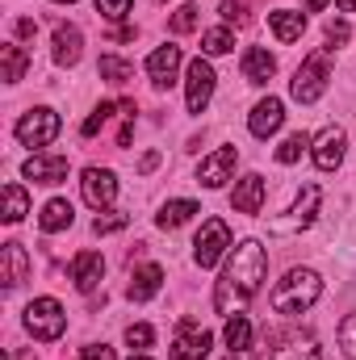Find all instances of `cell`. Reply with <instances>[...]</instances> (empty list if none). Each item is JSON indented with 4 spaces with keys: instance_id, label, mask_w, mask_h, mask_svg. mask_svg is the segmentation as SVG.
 <instances>
[{
    "instance_id": "2",
    "label": "cell",
    "mask_w": 356,
    "mask_h": 360,
    "mask_svg": "<svg viewBox=\"0 0 356 360\" xmlns=\"http://www.w3.org/2000/svg\"><path fill=\"white\" fill-rule=\"evenodd\" d=\"M319 293H323V281H319V272L314 269H289L281 281H276V289H272V310L276 314H285V319H293V314H306L314 302H319Z\"/></svg>"
},
{
    "instance_id": "14",
    "label": "cell",
    "mask_w": 356,
    "mask_h": 360,
    "mask_svg": "<svg viewBox=\"0 0 356 360\" xmlns=\"http://www.w3.org/2000/svg\"><path fill=\"white\" fill-rule=\"evenodd\" d=\"M310 147H314V168L319 172H336L340 160H344V130L340 126H327Z\"/></svg>"
},
{
    "instance_id": "11",
    "label": "cell",
    "mask_w": 356,
    "mask_h": 360,
    "mask_svg": "<svg viewBox=\"0 0 356 360\" xmlns=\"http://www.w3.org/2000/svg\"><path fill=\"white\" fill-rule=\"evenodd\" d=\"M235 164H239V147H218L214 155H205L201 164H197V184H205V188H222L231 172H235Z\"/></svg>"
},
{
    "instance_id": "12",
    "label": "cell",
    "mask_w": 356,
    "mask_h": 360,
    "mask_svg": "<svg viewBox=\"0 0 356 360\" xmlns=\"http://www.w3.org/2000/svg\"><path fill=\"white\" fill-rule=\"evenodd\" d=\"M180 63H184V55H180V46H155L151 55H147V76H151V84L155 89H172L177 84V72Z\"/></svg>"
},
{
    "instance_id": "34",
    "label": "cell",
    "mask_w": 356,
    "mask_h": 360,
    "mask_svg": "<svg viewBox=\"0 0 356 360\" xmlns=\"http://www.w3.org/2000/svg\"><path fill=\"white\" fill-rule=\"evenodd\" d=\"M189 30H197V4H180L172 13V34H189Z\"/></svg>"
},
{
    "instance_id": "39",
    "label": "cell",
    "mask_w": 356,
    "mask_h": 360,
    "mask_svg": "<svg viewBox=\"0 0 356 360\" xmlns=\"http://www.w3.org/2000/svg\"><path fill=\"white\" fill-rule=\"evenodd\" d=\"M348 38H352L348 21H331V25H327V46H331V51H336V46H344Z\"/></svg>"
},
{
    "instance_id": "30",
    "label": "cell",
    "mask_w": 356,
    "mask_h": 360,
    "mask_svg": "<svg viewBox=\"0 0 356 360\" xmlns=\"http://www.w3.org/2000/svg\"><path fill=\"white\" fill-rule=\"evenodd\" d=\"M231 46H235V34H231L227 25H218V30H205V34H201V51H205V55H227Z\"/></svg>"
},
{
    "instance_id": "15",
    "label": "cell",
    "mask_w": 356,
    "mask_h": 360,
    "mask_svg": "<svg viewBox=\"0 0 356 360\" xmlns=\"http://www.w3.org/2000/svg\"><path fill=\"white\" fill-rule=\"evenodd\" d=\"M55 63L59 68H76L80 63V55H84V34H80V25H55Z\"/></svg>"
},
{
    "instance_id": "45",
    "label": "cell",
    "mask_w": 356,
    "mask_h": 360,
    "mask_svg": "<svg viewBox=\"0 0 356 360\" xmlns=\"http://www.w3.org/2000/svg\"><path fill=\"white\" fill-rule=\"evenodd\" d=\"M222 360H239V356H235V352H231V356H222Z\"/></svg>"
},
{
    "instance_id": "19",
    "label": "cell",
    "mask_w": 356,
    "mask_h": 360,
    "mask_svg": "<svg viewBox=\"0 0 356 360\" xmlns=\"http://www.w3.org/2000/svg\"><path fill=\"white\" fill-rule=\"evenodd\" d=\"M164 285V269L160 264H143V269L130 272V285H126V297L130 302H151Z\"/></svg>"
},
{
    "instance_id": "20",
    "label": "cell",
    "mask_w": 356,
    "mask_h": 360,
    "mask_svg": "<svg viewBox=\"0 0 356 360\" xmlns=\"http://www.w3.org/2000/svg\"><path fill=\"white\" fill-rule=\"evenodd\" d=\"M239 68H243V80L248 84H268L276 76V59L268 55L265 46H248L243 59H239Z\"/></svg>"
},
{
    "instance_id": "21",
    "label": "cell",
    "mask_w": 356,
    "mask_h": 360,
    "mask_svg": "<svg viewBox=\"0 0 356 360\" xmlns=\"http://www.w3.org/2000/svg\"><path fill=\"white\" fill-rule=\"evenodd\" d=\"M231 205H235L239 214H260V205H265V176L248 172V176L235 184V193H231Z\"/></svg>"
},
{
    "instance_id": "38",
    "label": "cell",
    "mask_w": 356,
    "mask_h": 360,
    "mask_svg": "<svg viewBox=\"0 0 356 360\" xmlns=\"http://www.w3.org/2000/svg\"><path fill=\"white\" fill-rule=\"evenodd\" d=\"M96 13H101L105 21H122V17L130 13V0H96Z\"/></svg>"
},
{
    "instance_id": "33",
    "label": "cell",
    "mask_w": 356,
    "mask_h": 360,
    "mask_svg": "<svg viewBox=\"0 0 356 360\" xmlns=\"http://www.w3.org/2000/svg\"><path fill=\"white\" fill-rule=\"evenodd\" d=\"M113 109H117V105H109V101H101V105L92 109L89 117H84V126H80V134H84V139H92V134H96V130H101V126H105V122L113 117Z\"/></svg>"
},
{
    "instance_id": "46",
    "label": "cell",
    "mask_w": 356,
    "mask_h": 360,
    "mask_svg": "<svg viewBox=\"0 0 356 360\" xmlns=\"http://www.w3.org/2000/svg\"><path fill=\"white\" fill-rule=\"evenodd\" d=\"M130 360H151V356H130Z\"/></svg>"
},
{
    "instance_id": "37",
    "label": "cell",
    "mask_w": 356,
    "mask_h": 360,
    "mask_svg": "<svg viewBox=\"0 0 356 360\" xmlns=\"http://www.w3.org/2000/svg\"><path fill=\"white\" fill-rule=\"evenodd\" d=\"M222 21L227 25H248V4H239V0H222Z\"/></svg>"
},
{
    "instance_id": "6",
    "label": "cell",
    "mask_w": 356,
    "mask_h": 360,
    "mask_svg": "<svg viewBox=\"0 0 356 360\" xmlns=\"http://www.w3.org/2000/svg\"><path fill=\"white\" fill-rule=\"evenodd\" d=\"M59 113L55 109H46V105H38V109H30V113H21L17 117V126H13V134L25 143V147H46V143H55L59 139Z\"/></svg>"
},
{
    "instance_id": "10",
    "label": "cell",
    "mask_w": 356,
    "mask_h": 360,
    "mask_svg": "<svg viewBox=\"0 0 356 360\" xmlns=\"http://www.w3.org/2000/svg\"><path fill=\"white\" fill-rule=\"evenodd\" d=\"M80 193H84V201H89L92 210L101 214V210H109L113 197H117V176H113L109 168H84V176H80Z\"/></svg>"
},
{
    "instance_id": "42",
    "label": "cell",
    "mask_w": 356,
    "mask_h": 360,
    "mask_svg": "<svg viewBox=\"0 0 356 360\" xmlns=\"http://www.w3.org/2000/svg\"><path fill=\"white\" fill-rule=\"evenodd\" d=\"M155 168H160V151H147V155L139 160V172L147 176V172H155Z\"/></svg>"
},
{
    "instance_id": "25",
    "label": "cell",
    "mask_w": 356,
    "mask_h": 360,
    "mask_svg": "<svg viewBox=\"0 0 356 360\" xmlns=\"http://www.w3.org/2000/svg\"><path fill=\"white\" fill-rule=\"evenodd\" d=\"M222 340H227L231 352H248V348H252V323H248V314H231Z\"/></svg>"
},
{
    "instance_id": "26",
    "label": "cell",
    "mask_w": 356,
    "mask_h": 360,
    "mask_svg": "<svg viewBox=\"0 0 356 360\" xmlns=\"http://www.w3.org/2000/svg\"><path fill=\"white\" fill-rule=\"evenodd\" d=\"M193 214H201V210H197V201H168V205L155 214V226H164V231H177V226H184Z\"/></svg>"
},
{
    "instance_id": "23",
    "label": "cell",
    "mask_w": 356,
    "mask_h": 360,
    "mask_svg": "<svg viewBox=\"0 0 356 360\" xmlns=\"http://www.w3.org/2000/svg\"><path fill=\"white\" fill-rule=\"evenodd\" d=\"M268 25H272L276 42H298L302 30H306V13H298V8H272L268 13Z\"/></svg>"
},
{
    "instance_id": "16",
    "label": "cell",
    "mask_w": 356,
    "mask_h": 360,
    "mask_svg": "<svg viewBox=\"0 0 356 360\" xmlns=\"http://www.w3.org/2000/svg\"><path fill=\"white\" fill-rule=\"evenodd\" d=\"M281 122H285V105H281L276 96H265V101L252 109L248 130H252L256 139H268V134H276V130H281Z\"/></svg>"
},
{
    "instance_id": "7",
    "label": "cell",
    "mask_w": 356,
    "mask_h": 360,
    "mask_svg": "<svg viewBox=\"0 0 356 360\" xmlns=\"http://www.w3.org/2000/svg\"><path fill=\"white\" fill-rule=\"evenodd\" d=\"M210 344H214V335H210L197 319H180L168 356H172V360H205V356H210Z\"/></svg>"
},
{
    "instance_id": "47",
    "label": "cell",
    "mask_w": 356,
    "mask_h": 360,
    "mask_svg": "<svg viewBox=\"0 0 356 360\" xmlns=\"http://www.w3.org/2000/svg\"><path fill=\"white\" fill-rule=\"evenodd\" d=\"M55 4H72V0H55Z\"/></svg>"
},
{
    "instance_id": "27",
    "label": "cell",
    "mask_w": 356,
    "mask_h": 360,
    "mask_svg": "<svg viewBox=\"0 0 356 360\" xmlns=\"http://www.w3.org/2000/svg\"><path fill=\"white\" fill-rule=\"evenodd\" d=\"M0 63H4V80L17 84V80L25 76V68H30V55H25L17 42H4V46H0Z\"/></svg>"
},
{
    "instance_id": "9",
    "label": "cell",
    "mask_w": 356,
    "mask_h": 360,
    "mask_svg": "<svg viewBox=\"0 0 356 360\" xmlns=\"http://www.w3.org/2000/svg\"><path fill=\"white\" fill-rule=\"evenodd\" d=\"M214 68L197 55L193 63H189V72H184V105H189V113H205V105H210V96H214Z\"/></svg>"
},
{
    "instance_id": "29",
    "label": "cell",
    "mask_w": 356,
    "mask_h": 360,
    "mask_svg": "<svg viewBox=\"0 0 356 360\" xmlns=\"http://www.w3.org/2000/svg\"><path fill=\"white\" fill-rule=\"evenodd\" d=\"M96 72H101L109 84H126V80H134V68H130L126 59H117V55H101Z\"/></svg>"
},
{
    "instance_id": "31",
    "label": "cell",
    "mask_w": 356,
    "mask_h": 360,
    "mask_svg": "<svg viewBox=\"0 0 356 360\" xmlns=\"http://www.w3.org/2000/svg\"><path fill=\"white\" fill-rule=\"evenodd\" d=\"M310 143H314V139H310V134H302V130H298V134H289V139L276 147V164H298V160H302V151H306Z\"/></svg>"
},
{
    "instance_id": "35",
    "label": "cell",
    "mask_w": 356,
    "mask_h": 360,
    "mask_svg": "<svg viewBox=\"0 0 356 360\" xmlns=\"http://www.w3.org/2000/svg\"><path fill=\"white\" fill-rule=\"evenodd\" d=\"M151 340H155V331H151L147 323H130V327H126V344H130V348H151Z\"/></svg>"
},
{
    "instance_id": "41",
    "label": "cell",
    "mask_w": 356,
    "mask_h": 360,
    "mask_svg": "<svg viewBox=\"0 0 356 360\" xmlns=\"http://www.w3.org/2000/svg\"><path fill=\"white\" fill-rule=\"evenodd\" d=\"M17 34H21V38H34V34H38V21H34V17H17Z\"/></svg>"
},
{
    "instance_id": "44",
    "label": "cell",
    "mask_w": 356,
    "mask_h": 360,
    "mask_svg": "<svg viewBox=\"0 0 356 360\" xmlns=\"http://www.w3.org/2000/svg\"><path fill=\"white\" fill-rule=\"evenodd\" d=\"M336 4H340V13H352L356 8V0H336Z\"/></svg>"
},
{
    "instance_id": "43",
    "label": "cell",
    "mask_w": 356,
    "mask_h": 360,
    "mask_svg": "<svg viewBox=\"0 0 356 360\" xmlns=\"http://www.w3.org/2000/svg\"><path fill=\"white\" fill-rule=\"evenodd\" d=\"M319 8H327V0H306V13H319Z\"/></svg>"
},
{
    "instance_id": "32",
    "label": "cell",
    "mask_w": 356,
    "mask_h": 360,
    "mask_svg": "<svg viewBox=\"0 0 356 360\" xmlns=\"http://www.w3.org/2000/svg\"><path fill=\"white\" fill-rule=\"evenodd\" d=\"M130 226V214H122V210H101L96 218H92V231L96 235H117V231H126Z\"/></svg>"
},
{
    "instance_id": "36",
    "label": "cell",
    "mask_w": 356,
    "mask_h": 360,
    "mask_svg": "<svg viewBox=\"0 0 356 360\" xmlns=\"http://www.w3.org/2000/svg\"><path fill=\"white\" fill-rule=\"evenodd\" d=\"M340 348H344L348 360H356V314H348V319L340 323Z\"/></svg>"
},
{
    "instance_id": "13",
    "label": "cell",
    "mask_w": 356,
    "mask_h": 360,
    "mask_svg": "<svg viewBox=\"0 0 356 360\" xmlns=\"http://www.w3.org/2000/svg\"><path fill=\"white\" fill-rule=\"evenodd\" d=\"M68 155H30L25 164H21V172L25 180H34V184H59V180H68Z\"/></svg>"
},
{
    "instance_id": "4",
    "label": "cell",
    "mask_w": 356,
    "mask_h": 360,
    "mask_svg": "<svg viewBox=\"0 0 356 360\" xmlns=\"http://www.w3.org/2000/svg\"><path fill=\"white\" fill-rule=\"evenodd\" d=\"M25 331L38 340V344H55L63 331H68V314L55 297H34L25 306Z\"/></svg>"
},
{
    "instance_id": "22",
    "label": "cell",
    "mask_w": 356,
    "mask_h": 360,
    "mask_svg": "<svg viewBox=\"0 0 356 360\" xmlns=\"http://www.w3.org/2000/svg\"><path fill=\"white\" fill-rule=\"evenodd\" d=\"M101 276H105V260H101V252H80V256L72 260V281H76L80 293H92V289L101 285Z\"/></svg>"
},
{
    "instance_id": "24",
    "label": "cell",
    "mask_w": 356,
    "mask_h": 360,
    "mask_svg": "<svg viewBox=\"0 0 356 360\" xmlns=\"http://www.w3.org/2000/svg\"><path fill=\"white\" fill-rule=\"evenodd\" d=\"M72 218H76L72 201L55 197V201H46V205H42V218H38V226H42L46 235H55V231H68V226H72Z\"/></svg>"
},
{
    "instance_id": "3",
    "label": "cell",
    "mask_w": 356,
    "mask_h": 360,
    "mask_svg": "<svg viewBox=\"0 0 356 360\" xmlns=\"http://www.w3.org/2000/svg\"><path fill=\"white\" fill-rule=\"evenodd\" d=\"M327 80H331V46H323V51H314L310 59H302V68H298L293 80H289V92H293V101L314 105V101L327 92Z\"/></svg>"
},
{
    "instance_id": "5",
    "label": "cell",
    "mask_w": 356,
    "mask_h": 360,
    "mask_svg": "<svg viewBox=\"0 0 356 360\" xmlns=\"http://www.w3.org/2000/svg\"><path fill=\"white\" fill-rule=\"evenodd\" d=\"M227 252H231V226H227L222 218H205L201 231H197V239H193V260H197V269H214Z\"/></svg>"
},
{
    "instance_id": "17",
    "label": "cell",
    "mask_w": 356,
    "mask_h": 360,
    "mask_svg": "<svg viewBox=\"0 0 356 360\" xmlns=\"http://www.w3.org/2000/svg\"><path fill=\"white\" fill-rule=\"evenodd\" d=\"M268 360H319V340H314L310 331H293V335H285V340L272 348Z\"/></svg>"
},
{
    "instance_id": "1",
    "label": "cell",
    "mask_w": 356,
    "mask_h": 360,
    "mask_svg": "<svg viewBox=\"0 0 356 360\" xmlns=\"http://www.w3.org/2000/svg\"><path fill=\"white\" fill-rule=\"evenodd\" d=\"M265 272H268V252L256 239H243V243L231 252L227 269H222L218 285H214V310L227 314V319H231V314H243V306L260 293Z\"/></svg>"
},
{
    "instance_id": "28",
    "label": "cell",
    "mask_w": 356,
    "mask_h": 360,
    "mask_svg": "<svg viewBox=\"0 0 356 360\" xmlns=\"http://www.w3.org/2000/svg\"><path fill=\"white\" fill-rule=\"evenodd\" d=\"M25 210H30V197H25V188L21 184H4V222L13 226V222H21L25 218Z\"/></svg>"
},
{
    "instance_id": "18",
    "label": "cell",
    "mask_w": 356,
    "mask_h": 360,
    "mask_svg": "<svg viewBox=\"0 0 356 360\" xmlns=\"http://www.w3.org/2000/svg\"><path fill=\"white\" fill-rule=\"evenodd\" d=\"M25 276H30V256H25V248H21V243H4V248H0V281H4L8 289H17Z\"/></svg>"
},
{
    "instance_id": "40",
    "label": "cell",
    "mask_w": 356,
    "mask_h": 360,
    "mask_svg": "<svg viewBox=\"0 0 356 360\" xmlns=\"http://www.w3.org/2000/svg\"><path fill=\"white\" fill-rule=\"evenodd\" d=\"M76 360H117V356H113L109 344H89V348H80V356Z\"/></svg>"
},
{
    "instance_id": "8",
    "label": "cell",
    "mask_w": 356,
    "mask_h": 360,
    "mask_svg": "<svg viewBox=\"0 0 356 360\" xmlns=\"http://www.w3.org/2000/svg\"><path fill=\"white\" fill-rule=\"evenodd\" d=\"M314 214H319V184H306V188L298 193V201L285 210V218H272V222H268V231H272V235H298L302 226L314 222Z\"/></svg>"
}]
</instances>
